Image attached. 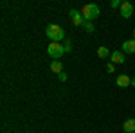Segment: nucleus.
Returning <instances> with one entry per match:
<instances>
[{
  "label": "nucleus",
  "instance_id": "5",
  "mask_svg": "<svg viewBox=\"0 0 135 133\" xmlns=\"http://www.w3.org/2000/svg\"><path fill=\"white\" fill-rule=\"evenodd\" d=\"M119 9H121V16H123V18H130L132 13H133V6H132L130 2H123Z\"/></svg>",
  "mask_w": 135,
  "mask_h": 133
},
{
  "label": "nucleus",
  "instance_id": "2",
  "mask_svg": "<svg viewBox=\"0 0 135 133\" xmlns=\"http://www.w3.org/2000/svg\"><path fill=\"white\" fill-rule=\"evenodd\" d=\"M99 7H97V4H85L83 9H81V14H83L85 22H92L95 20L97 16H99Z\"/></svg>",
  "mask_w": 135,
  "mask_h": 133
},
{
  "label": "nucleus",
  "instance_id": "18",
  "mask_svg": "<svg viewBox=\"0 0 135 133\" xmlns=\"http://www.w3.org/2000/svg\"><path fill=\"white\" fill-rule=\"evenodd\" d=\"M133 40H135V31H133Z\"/></svg>",
  "mask_w": 135,
  "mask_h": 133
},
{
  "label": "nucleus",
  "instance_id": "7",
  "mask_svg": "<svg viewBox=\"0 0 135 133\" xmlns=\"http://www.w3.org/2000/svg\"><path fill=\"white\" fill-rule=\"evenodd\" d=\"M132 85V79L126 76V74H121V76H117V86H121V88H126V86H130Z\"/></svg>",
  "mask_w": 135,
  "mask_h": 133
},
{
  "label": "nucleus",
  "instance_id": "3",
  "mask_svg": "<svg viewBox=\"0 0 135 133\" xmlns=\"http://www.w3.org/2000/svg\"><path fill=\"white\" fill-rule=\"evenodd\" d=\"M63 52H65V47H63V43H60V41H52V43H49V47H47V54L51 58H54V60L61 58Z\"/></svg>",
  "mask_w": 135,
  "mask_h": 133
},
{
  "label": "nucleus",
  "instance_id": "1",
  "mask_svg": "<svg viewBox=\"0 0 135 133\" xmlns=\"http://www.w3.org/2000/svg\"><path fill=\"white\" fill-rule=\"evenodd\" d=\"M45 34H47V38H49L51 41H61V40H65V31H63L60 25H54V23L47 25Z\"/></svg>",
  "mask_w": 135,
  "mask_h": 133
},
{
  "label": "nucleus",
  "instance_id": "9",
  "mask_svg": "<svg viewBox=\"0 0 135 133\" xmlns=\"http://www.w3.org/2000/svg\"><path fill=\"white\" fill-rule=\"evenodd\" d=\"M123 130L126 133H133L135 131V119H126L124 124H123Z\"/></svg>",
  "mask_w": 135,
  "mask_h": 133
},
{
  "label": "nucleus",
  "instance_id": "10",
  "mask_svg": "<svg viewBox=\"0 0 135 133\" xmlns=\"http://www.w3.org/2000/svg\"><path fill=\"white\" fill-rule=\"evenodd\" d=\"M51 70L54 72V74H61V72H63V65H61V61H60V60H52V63H51Z\"/></svg>",
  "mask_w": 135,
  "mask_h": 133
},
{
  "label": "nucleus",
  "instance_id": "17",
  "mask_svg": "<svg viewBox=\"0 0 135 133\" xmlns=\"http://www.w3.org/2000/svg\"><path fill=\"white\" fill-rule=\"evenodd\" d=\"M132 85H133V86H135V77H133V79H132Z\"/></svg>",
  "mask_w": 135,
  "mask_h": 133
},
{
  "label": "nucleus",
  "instance_id": "13",
  "mask_svg": "<svg viewBox=\"0 0 135 133\" xmlns=\"http://www.w3.org/2000/svg\"><path fill=\"white\" fill-rule=\"evenodd\" d=\"M63 47H65V52H70V51H72V45H70V40H65V41H63Z\"/></svg>",
  "mask_w": 135,
  "mask_h": 133
},
{
  "label": "nucleus",
  "instance_id": "11",
  "mask_svg": "<svg viewBox=\"0 0 135 133\" xmlns=\"http://www.w3.org/2000/svg\"><path fill=\"white\" fill-rule=\"evenodd\" d=\"M97 56H99V58H110L112 54H110V51H108L106 47H99V49H97Z\"/></svg>",
  "mask_w": 135,
  "mask_h": 133
},
{
  "label": "nucleus",
  "instance_id": "15",
  "mask_svg": "<svg viewBox=\"0 0 135 133\" xmlns=\"http://www.w3.org/2000/svg\"><path fill=\"white\" fill-rule=\"evenodd\" d=\"M58 79H60V81H67V74H65V72L58 74Z\"/></svg>",
  "mask_w": 135,
  "mask_h": 133
},
{
  "label": "nucleus",
  "instance_id": "6",
  "mask_svg": "<svg viewBox=\"0 0 135 133\" xmlns=\"http://www.w3.org/2000/svg\"><path fill=\"white\" fill-rule=\"evenodd\" d=\"M112 63L114 65H123V63L126 61V54L124 52H121V51H115V52H112Z\"/></svg>",
  "mask_w": 135,
  "mask_h": 133
},
{
  "label": "nucleus",
  "instance_id": "8",
  "mask_svg": "<svg viewBox=\"0 0 135 133\" xmlns=\"http://www.w3.org/2000/svg\"><path fill=\"white\" fill-rule=\"evenodd\" d=\"M123 52H124V54L135 52V40H126L124 43H123Z\"/></svg>",
  "mask_w": 135,
  "mask_h": 133
},
{
  "label": "nucleus",
  "instance_id": "4",
  "mask_svg": "<svg viewBox=\"0 0 135 133\" xmlns=\"http://www.w3.org/2000/svg\"><path fill=\"white\" fill-rule=\"evenodd\" d=\"M69 16H70V20H72V23L76 25V27H81V25H85V18H83V14H81V11L70 9Z\"/></svg>",
  "mask_w": 135,
  "mask_h": 133
},
{
  "label": "nucleus",
  "instance_id": "16",
  "mask_svg": "<svg viewBox=\"0 0 135 133\" xmlns=\"http://www.w3.org/2000/svg\"><path fill=\"white\" fill-rule=\"evenodd\" d=\"M106 70L110 72V74H112V72H115V67H114V63H108V67H106Z\"/></svg>",
  "mask_w": 135,
  "mask_h": 133
},
{
  "label": "nucleus",
  "instance_id": "12",
  "mask_svg": "<svg viewBox=\"0 0 135 133\" xmlns=\"http://www.w3.org/2000/svg\"><path fill=\"white\" fill-rule=\"evenodd\" d=\"M83 29H85L86 32H94V29H95V27H94V23H92V22H85Z\"/></svg>",
  "mask_w": 135,
  "mask_h": 133
},
{
  "label": "nucleus",
  "instance_id": "14",
  "mask_svg": "<svg viewBox=\"0 0 135 133\" xmlns=\"http://www.w3.org/2000/svg\"><path fill=\"white\" fill-rule=\"evenodd\" d=\"M121 4H123L121 0H112V2H110V7H112V9H115V7H121Z\"/></svg>",
  "mask_w": 135,
  "mask_h": 133
}]
</instances>
